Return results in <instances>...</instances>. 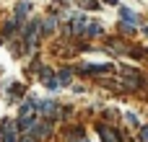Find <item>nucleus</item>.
Wrapping results in <instances>:
<instances>
[{"label": "nucleus", "mask_w": 148, "mask_h": 142, "mask_svg": "<svg viewBox=\"0 0 148 142\" xmlns=\"http://www.w3.org/2000/svg\"><path fill=\"white\" fill-rule=\"evenodd\" d=\"M39 116L49 119V122H57L62 116V109L57 106V101H39Z\"/></svg>", "instance_id": "1"}, {"label": "nucleus", "mask_w": 148, "mask_h": 142, "mask_svg": "<svg viewBox=\"0 0 148 142\" xmlns=\"http://www.w3.org/2000/svg\"><path fill=\"white\" fill-rule=\"evenodd\" d=\"M16 135H18V124L13 119H3V124H0V142H16Z\"/></svg>", "instance_id": "2"}, {"label": "nucleus", "mask_w": 148, "mask_h": 142, "mask_svg": "<svg viewBox=\"0 0 148 142\" xmlns=\"http://www.w3.org/2000/svg\"><path fill=\"white\" fill-rule=\"evenodd\" d=\"M99 135H101V142H122V137H120V132L114 129V127H99Z\"/></svg>", "instance_id": "3"}, {"label": "nucleus", "mask_w": 148, "mask_h": 142, "mask_svg": "<svg viewBox=\"0 0 148 142\" xmlns=\"http://www.w3.org/2000/svg\"><path fill=\"white\" fill-rule=\"evenodd\" d=\"M29 10H31V5H29L26 0H21V3L16 5V13H13V18H16L18 23H23V21H26V16H29Z\"/></svg>", "instance_id": "4"}, {"label": "nucleus", "mask_w": 148, "mask_h": 142, "mask_svg": "<svg viewBox=\"0 0 148 142\" xmlns=\"http://www.w3.org/2000/svg\"><path fill=\"white\" fill-rule=\"evenodd\" d=\"M120 16H122V21H125V23L138 26V13H135V10H130V8H120Z\"/></svg>", "instance_id": "5"}, {"label": "nucleus", "mask_w": 148, "mask_h": 142, "mask_svg": "<svg viewBox=\"0 0 148 142\" xmlns=\"http://www.w3.org/2000/svg\"><path fill=\"white\" fill-rule=\"evenodd\" d=\"M18 28H21V23H18L16 18H10V21H8V23L3 26V36H5V39H10V36H13V34H16Z\"/></svg>", "instance_id": "6"}, {"label": "nucleus", "mask_w": 148, "mask_h": 142, "mask_svg": "<svg viewBox=\"0 0 148 142\" xmlns=\"http://www.w3.org/2000/svg\"><path fill=\"white\" fill-rule=\"evenodd\" d=\"M55 26H57V18L47 16V18L42 21V34H52V31H55Z\"/></svg>", "instance_id": "7"}, {"label": "nucleus", "mask_w": 148, "mask_h": 142, "mask_svg": "<svg viewBox=\"0 0 148 142\" xmlns=\"http://www.w3.org/2000/svg\"><path fill=\"white\" fill-rule=\"evenodd\" d=\"M81 70L83 72H109L112 67L109 65H81Z\"/></svg>", "instance_id": "8"}, {"label": "nucleus", "mask_w": 148, "mask_h": 142, "mask_svg": "<svg viewBox=\"0 0 148 142\" xmlns=\"http://www.w3.org/2000/svg\"><path fill=\"white\" fill-rule=\"evenodd\" d=\"M70 80H73V72H70V70H60V72H57V83H60V88L70 85Z\"/></svg>", "instance_id": "9"}, {"label": "nucleus", "mask_w": 148, "mask_h": 142, "mask_svg": "<svg viewBox=\"0 0 148 142\" xmlns=\"http://www.w3.org/2000/svg\"><path fill=\"white\" fill-rule=\"evenodd\" d=\"M65 137H68V142H88L86 137H83V132H81V129H70Z\"/></svg>", "instance_id": "10"}, {"label": "nucleus", "mask_w": 148, "mask_h": 142, "mask_svg": "<svg viewBox=\"0 0 148 142\" xmlns=\"http://www.w3.org/2000/svg\"><path fill=\"white\" fill-rule=\"evenodd\" d=\"M99 34H101V26H99V23H94V21H91V23H88V28H86V34H83V36H99Z\"/></svg>", "instance_id": "11"}, {"label": "nucleus", "mask_w": 148, "mask_h": 142, "mask_svg": "<svg viewBox=\"0 0 148 142\" xmlns=\"http://www.w3.org/2000/svg\"><path fill=\"white\" fill-rule=\"evenodd\" d=\"M78 3H81V8H88V10H96V8H99L96 0H78Z\"/></svg>", "instance_id": "12"}, {"label": "nucleus", "mask_w": 148, "mask_h": 142, "mask_svg": "<svg viewBox=\"0 0 148 142\" xmlns=\"http://www.w3.org/2000/svg\"><path fill=\"white\" fill-rule=\"evenodd\" d=\"M127 122H130L133 127H140V122H138V116H135V114H127Z\"/></svg>", "instance_id": "13"}, {"label": "nucleus", "mask_w": 148, "mask_h": 142, "mask_svg": "<svg viewBox=\"0 0 148 142\" xmlns=\"http://www.w3.org/2000/svg\"><path fill=\"white\" fill-rule=\"evenodd\" d=\"M140 140L148 142V127H140Z\"/></svg>", "instance_id": "14"}, {"label": "nucleus", "mask_w": 148, "mask_h": 142, "mask_svg": "<svg viewBox=\"0 0 148 142\" xmlns=\"http://www.w3.org/2000/svg\"><path fill=\"white\" fill-rule=\"evenodd\" d=\"M104 3H107V5H117L120 0H104Z\"/></svg>", "instance_id": "15"}, {"label": "nucleus", "mask_w": 148, "mask_h": 142, "mask_svg": "<svg viewBox=\"0 0 148 142\" xmlns=\"http://www.w3.org/2000/svg\"><path fill=\"white\" fill-rule=\"evenodd\" d=\"M146 34H148V26H146Z\"/></svg>", "instance_id": "16"}]
</instances>
